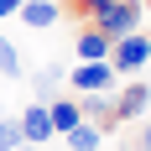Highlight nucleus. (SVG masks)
Returning a JSON list of instances; mask_svg holds the SVG:
<instances>
[{
  "instance_id": "obj_1",
  "label": "nucleus",
  "mask_w": 151,
  "mask_h": 151,
  "mask_svg": "<svg viewBox=\"0 0 151 151\" xmlns=\"http://www.w3.org/2000/svg\"><path fill=\"white\" fill-rule=\"evenodd\" d=\"M141 16H146V5H141V0H109L104 11H99V16H89V21L104 31L109 42H120V37L141 31Z\"/></svg>"
},
{
  "instance_id": "obj_2",
  "label": "nucleus",
  "mask_w": 151,
  "mask_h": 151,
  "mask_svg": "<svg viewBox=\"0 0 151 151\" xmlns=\"http://www.w3.org/2000/svg\"><path fill=\"white\" fill-rule=\"evenodd\" d=\"M146 63H151V37H146V31H130V37H120V42L109 47V68H115V78H136Z\"/></svg>"
},
{
  "instance_id": "obj_3",
  "label": "nucleus",
  "mask_w": 151,
  "mask_h": 151,
  "mask_svg": "<svg viewBox=\"0 0 151 151\" xmlns=\"http://www.w3.org/2000/svg\"><path fill=\"white\" fill-rule=\"evenodd\" d=\"M16 125H21V141H26V146L52 141V115H47V104H42V99H31V104L16 115Z\"/></svg>"
},
{
  "instance_id": "obj_4",
  "label": "nucleus",
  "mask_w": 151,
  "mask_h": 151,
  "mask_svg": "<svg viewBox=\"0 0 151 151\" xmlns=\"http://www.w3.org/2000/svg\"><path fill=\"white\" fill-rule=\"evenodd\" d=\"M151 109V83H141V78H125V89L115 94V120H136V115H146Z\"/></svg>"
},
{
  "instance_id": "obj_5",
  "label": "nucleus",
  "mask_w": 151,
  "mask_h": 151,
  "mask_svg": "<svg viewBox=\"0 0 151 151\" xmlns=\"http://www.w3.org/2000/svg\"><path fill=\"white\" fill-rule=\"evenodd\" d=\"M68 83H73L78 94L115 89V68H109V63H78V68H68Z\"/></svg>"
},
{
  "instance_id": "obj_6",
  "label": "nucleus",
  "mask_w": 151,
  "mask_h": 151,
  "mask_svg": "<svg viewBox=\"0 0 151 151\" xmlns=\"http://www.w3.org/2000/svg\"><path fill=\"white\" fill-rule=\"evenodd\" d=\"M78 109H83V120H94L99 130H115V89H99V94H83L78 99Z\"/></svg>"
},
{
  "instance_id": "obj_7",
  "label": "nucleus",
  "mask_w": 151,
  "mask_h": 151,
  "mask_svg": "<svg viewBox=\"0 0 151 151\" xmlns=\"http://www.w3.org/2000/svg\"><path fill=\"white\" fill-rule=\"evenodd\" d=\"M109 47H115V42H109L94 21L78 26V58H83V63H109Z\"/></svg>"
},
{
  "instance_id": "obj_8",
  "label": "nucleus",
  "mask_w": 151,
  "mask_h": 151,
  "mask_svg": "<svg viewBox=\"0 0 151 151\" xmlns=\"http://www.w3.org/2000/svg\"><path fill=\"white\" fill-rule=\"evenodd\" d=\"M16 16H21L31 31H42V26H58V21H63V5H58V0H21Z\"/></svg>"
},
{
  "instance_id": "obj_9",
  "label": "nucleus",
  "mask_w": 151,
  "mask_h": 151,
  "mask_svg": "<svg viewBox=\"0 0 151 151\" xmlns=\"http://www.w3.org/2000/svg\"><path fill=\"white\" fill-rule=\"evenodd\" d=\"M47 115H52V136H68V130L83 120L78 99H47Z\"/></svg>"
},
{
  "instance_id": "obj_10",
  "label": "nucleus",
  "mask_w": 151,
  "mask_h": 151,
  "mask_svg": "<svg viewBox=\"0 0 151 151\" xmlns=\"http://www.w3.org/2000/svg\"><path fill=\"white\" fill-rule=\"evenodd\" d=\"M63 78H68V68H63V63H42V68L31 73V94L47 104V99L58 94V83H63Z\"/></svg>"
},
{
  "instance_id": "obj_11",
  "label": "nucleus",
  "mask_w": 151,
  "mask_h": 151,
  "mask_svg": "<svg viewBox=\"0 0 151 151\" xmlns=\"http://www.w3.org/2000/svg\"><path fill=\"white\" fill-rule=\"evenodd\" d=\"M63 141H68V151H99V146H104V130H99L94 120H78Z\"/></svg>"
},
{
  "instance_id": "obj_12",
  "label": "nucleus",
  "mask_w": 151,
  "mask_h": 151,
  "mask_svg": "<svg viewBox=\"0 0 151 151\" xmlns=\"http://www.w3.org/2000/svg\"><path fill=\"white\" fill-rule=\"evenodd\" d=\"M0 73H5V78H21V73H26V68H21V52H16L11 37H0Z\"/></svg>"
},
{
  "instance_id": "obj_13",
  "label": "nucleus",
  "mask_w": 151,
  "mask_h": 151,
  "mask_svg": "<svg viewBox=\"0 0 151 151\" xmlns=\"http://www.w3.org/2000/svg\"><path fill=\"white\" fill-rule=\"evenodd\" d=\"M26 141H21V125H16V115H0V151H21Z\"/></svg>"
},
{
  "instance_id": "obj_14",
  "label": "nucleus",
  "mask_w": 151,
  "mask_h": 151,
  "mask_svg": "<svg viewBox=\"0 0 151 151\" xmlns=\"http://www.w3.org/2000/svg\"><path fill=\"white\" fill-rule=\"evenodd\" d=\"M63 5H68L73 16H83V21H89V16H99V11H104L109 0H63Z\"/></svg>"
},
{
  "instance_id": "obj_15",
  "label": "nucleus",
  "mask_w": 151,
  "mask_h": 151,
  "mask_svg": "<svg viewBox=\"0 0 151 151\" xmlns=\"http://www.w3.org/2000/svg\"><path fill=\"white\" fill-rule=\"evenodd\" d=\"M21 11V0H0V16H16Z\"/></svg>"
},
{
  "instance_id": "obj_16",
  "label": "nucleus",
  "mask_w": 151,
  "mask_h": 151,
  "mask_svg": "<svg viewBox=\"0 0 151 151\" xmlns=\"http://www.w3.org/2000/svg\"><path fill=\"white\" fill-rule=\"evenodd\" d=\"M141 151H151V125H146V130H141Z\"/></svg>"
},
{
  "instance_id": "obj_17",
  "label": "nucleus",
  "mask_w": 151,
  "mask_h": 151,
  "mask_svg": "<svg viewBox=\"0 0 151 151\" xmlns=\"http://www.w3.org/2000/svg\"><path fill=\"white\" fill-rule=\"evenodd\" d=\"M0 115H5V109H0Z\"/></svg>"
}]
</instances>
